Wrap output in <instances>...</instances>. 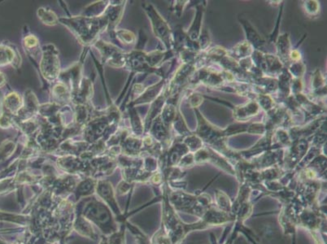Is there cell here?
I'll return each instance as SVG.
<instances>
[{
  "mask_svg": "<svg viewBox=\"0 0 327 244\" xmlns=\"http://www.w3.org/2000/svg\"><path fill=\"white\" fill-rule=\"evenodd\" d=\"M42 70L44 76H47V78H55L58 73V60L56 58V55L51 51L47 55H45L44 59L42 60Z\"/></svg>",
  "mask_w": 327,
  "mask_h": 244,
  "instance_id": "1",
  "label": "cell"
},
{
  "mask_svg": "<svg viewBox=\"0 0 327 244\" xmlns=\"http://www.w3.org/2000/svg\"><path fill=\"white\" fill-rule=\"evenodd\" d=\"M151 15H152V21H153L154 31L156 32V35L158 37H161L163 41H165V44H167L168 47H170V35H169V28L165 21L160 18V16H158L157 13L155 11H151Z\"/></svg>",
  "mask_w": 327,
  "mask_h": 244,
  "instance_id": "2",
  "label": "cell"
},
{
  "mask_svg": "<svg viewBox=\"0 0 327 244\" xmlns=\"http://www.w3.org/2000/svg\"><path fill=\"white\" fill-rule=\"evenodd\" d=\"M75 228L77 230V232L80 233L81 235L91 238H94L95 236V233L92 230V227L90 226L88 222H86V220L77 219V222L75 223Z\"/></svg>",
  "mask_w": 327,
  "mask_h": 244,
  "instance_id": "3",
  "label": "cell"
},
{
  "mask_svg": "<svg viewBox=\"0 0 327 244\" xmlns=\"http://www.w3.org/2000/svg\"><path fill=\"white\" fill-rule=\"evenodd\" d=\"M14 58V53L11 49L4 46H0V65L10 63Z\"/></svg>",
  "mask_w": 327,
  "mask_h": 244,
  "instance_id": "4",
  "label": "cell"
},
{
  "mask_svg": "<svg viewBox=\"0 0 327 244\" xmlns=\"http://www.w3.org/2000/svg\"><path fill=\"white\" fill-rule=\"evenodd\" d=\"M5 105H6L7 109L12 111V112H14L16 110L18 109L20 105H21L20 97L16 94H11L10 96L6 97Z\"/></svg>",
  "mask_w": 327,
  "mask_h": 244,
  "instance_id": "5",
  "label": "cell"
},
{
  "mask_svg": "<svg viewBox=\"0 0 327 244\" xmlns=\"http://www.w3.org/2000/svg\"><path fill=\"white\" fill-rule=\"evenodd\" d=\"M38 16H39L40 18L41 17H46L44 20H42V21L44 22V24H47V25H51V26H53V25H56L57 23V18L56 16H55L53 12H50V11H45L43 9L38 10Z\"/></svg>",
  "mask_w": 327,
  "mask_h": 244,
  "instance_id": "6",
  "label": "cell"
},
{
  "mask_svg": "<svg viewBox=\"0 0 327 244\" xmlns=\"http://www.w3.org/2000/svg\"><path fill=\"white\" fill-rule=\"evenodd\" d=\"M5 82V77L2 72H0V86H2Z\"/></svg>",
  "mask_w": 327,
  "mask_h": 244,
  "instance_id": "7",
  "label": "cell"
}]
</instances>
